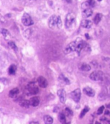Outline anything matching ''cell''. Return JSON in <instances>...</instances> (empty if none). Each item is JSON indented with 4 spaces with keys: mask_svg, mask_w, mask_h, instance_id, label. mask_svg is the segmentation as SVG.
<instances>
[{
    "mask_svg": "<svg viewBox=\"0 0 110 124\" xmlns=\"http://www.w3.org/2000/svg\"><path fill=\"white\" fill-rule=\"evenodd\" d=\"M107 124H110V120H108V122H107Z\"/></svg>",
    "mask_w": 110,
    "mask_h": 124,
    "instance_id": "obj_32",
    "label": "cell"
},
{
    "mask_svg": "<svg viewBox=\"0 0 110 124\" xmlns=\"http://www.w3.org/2000/svg\"><path fill=\"white\" fill-rule=\"evenodd\" d=\"M8 45H9L10 48L14 50V51H17V46L16 45L15 43L13 42V41H10L9 43H8Z\"/></svg>",
    "mask_w": 110,
    "mask_h": 124,
    "instance_id": "obj_25",
    "label": "cell"
},
{
    "mask_svg": "<svg viewBox=\"0 0 110 124\" xmlns=\"http://www.w3.org/2000/svg\"><path fill=\"white\" fill-rule=\"evenodd\" d=\"M92 24H93V23L90 20H88V19H84L80 23L81 26L85 28H90L92 26Z\"/></svg>",
    "mask_w": 110,
    "mask_h": 124,
    "instance_id": "obj_14",
    "label": "cell"
},
{
    "mask_svg": "<svg viewBox=\"0 0 110 124\" xmlns=\"http://www.w3.org/2000/svg\"><path fill=\"white\" fill-rule=\"evenodd\" d=\"M92 6L90 5V4L87 2H84L82 4L81 8H82V16L84 18H87L89 17L93 14V11L91 8Z\"/></svg>",
    "mask_w": 110,
    "mask_h": 124,
    "instance_id": "obj_2",
    "label": "cell"
},
{
    "mask_svg": "<svg viewBox=\"0 0 110 124\" xmlns=\"http://www.w3.org/2000/svg\"><path fill=\"white\" fill-rule=\"evenodd\" d=\"M75 21V16L73 13L68 14L65 18V26L66 28H71Z\"/></svg>",
    "mask_w": 110,
    "mask_h": 124,
    "instance_id": "obj_3",
    "label": "cell"
},
{
    "mask_svg": "<svg viewBox=\"0 0 110 124\" xmlns=\"http://www.w3.org/2000/svg\"><path fill=\"white\" fill-rule=\"evenodd\" d=\"M88 2L90 4V5L93 7L95 5V1L94 0H88Z\"/></svg>",
    "mask_w": 110,
    "mask_h": 124,
    "instance_id": "obj_28",
    "label": "cell"
},
{
    "mask_svg": "<svg viewBox=\"0 0 110 124\" xmlns=\"http://www.w3.org/2000/svg\"><path fill=\"white\" fill-rule=\"evenodd\" d=\"M1 33H2V35H3L5 37H8V36H9V35H10L9 31H8L7 29H5V28H3V29H2V30H1Z\"/></svg>",
    "mask_w": 110,
    "mask_h": 124,
    "instance_id": "obj_26",
    "label": "cell"
},
{
    "mask_svg": "<svg viewBox=\"0 0 110 124\" xmlns=\"http://www.w3.org/2000/svg\"><path fill=\"white\" fill-rule=\"evenodd\" d=\"M43 120H44V122L45 124H52L54 122L53 118L49 115H45L43 118Z\"/></svg>",
    "mask_w": 110,
    "mask_h": 124,
    "instance_id": "obj_20",
    "label": "cell"
},
{
    "mask_svg": "<svg viewBox=\"0 0 110 124\" xmlns=\"http://www.w3.org/2000/svg\"><path fill=\"white\" fill-rule=\"evenodd\" d=\"M30 106L32 107H37L39 106V102H40V100H39V97L38 96H34L32 98H30Z\"/></svg>",
    "mask_w": 110,
    "mask_h": 124,
    "instance_id": "obj_13",
    "label": "cell"
},
{
    "mask_svg": "<svg viewBox=\"0 0 110 124\" xmlns=\"http://www.w3.org/2000/svg\"><path fill=\"white\" fill-rule=\"evenodd\" d=\"M77 49V42L76 41H73L66 46L64 49L65 54H69L73 52H76Z\"/></svg>",
    "mask_w": 110,
    "mask_h": 124,
    "instance_id": "obj_8",
    "label": "cell"
},
{
    "mask_svg": "<svg viewBox=\"0 0 110 124\" xmlns=\"http://www.w3.org/2000/svg\"><path fill=\"white\" fill-rule=\"evenodd\" d=\"M21 21H22L23 24L26 26H31V25L34 24V21L32 20V17L27 13H24L23 15Z\"/></svg>",
    "mask_w": 110,
    "mask_h": 124,
    "instance_id": "obj_5",
    "label": "cell"
},
{
    "mask_svg": "<svg viewBox=\"0 0 110 124\" xmlns=\"http://www.w3.org/2000/svg\"><path fill=\"white\" fill-rule=\"evenodd\" d=\"M105 115H108V116H110V110H106V111H105Z\"/></svg>",
    "mask_w": 110,
    "mask_h": 124,
    "instance_id": "obj_29",
    "label": "cell"
},
{
    "mask_svg": "<svg viewBox=\"0 0 110 124\" xmlns=\"http://www.w3.org/2000/svg\"><path fill=\"white\" fill-rule=\"evenodd\" d=\"M16 71H17V67L14 64L10 65L8 69V74L10 75H15L16 73Z\"/></svg>",
    "mask_w": 110,
    "mask_h": 124,
    "instance_id": "obj_18",
    "label": "cell"
},
{
    "mask_svg": "<svg viewBox=\"0 0 110 124\" xmlns=\"http://www.w3.org/2000/svg\"><path fill=\"white\" fill-rule=\"evenodd\" d=\"M106 108H108V109H110V104H106Z\"/></svg>",
    "mask_w": 110,
    "mask_h": 124,
    "instance_id": "obj_31",
    "label": "cell"
},
{
    "mask_svg": "<svg viewBox=\"0 0 110 124\" xmlns=\"http://www.w3.org/2000/svg\"><path fill=\"white\" fill-rule=\"evenodd\" d=\"M79 69L81 71H89L91 70V66L88 64L82 63V64L80 65Z\"/></svg>",
    "mask_w": 110,
    "mask_h": 124,
    "instance_id": "obj_21",
    "label": "cell"
},
{
    "mask_svg": "<svg viewBox=\"0 0 110 124\" xmlns=\"http://www.w3.org/2000/svg\"><path fill=\"white\" fill-rule=\"evenodd\" d=\"M26 88H27L28 93L32 95L37 94L39 92V88L34 82H30L28 84Z\"/></svg>",
    "mask_w": 110,
    "mask_h": 124,
    "instance_id": "obj_7",
    "label": "cell"
},
{
    "mask_svg": "<svg viewBox=\"0 0 110 124\" xmlns=\"http://www.w3.org/2000/svg\"><path fill=\"white\" fill-rule=\"evenodd\" d=\"M30 124H39V122H35V121H32V122H30Z\"/></svg>",
    "mask_w": 110,
    "mask_h": 124,
    "instance_id": "obj_30",
    "label": "cell"
},
{
    "mask_svg": "<svg viewBox=\"0 0 110 124\" xmlns=\"http://www.w3.org/2000/svg\"><path fill=\"white\" fill-rule=\"evenodd\" d=\"M59 80L63 85H68V84H70V83L68 78L65 77L63 74H61L60 75L59 77Z\"/></svg>",
    "mask_w": 110,
    "mask_h": 124,
    "instance_id": "obj_16",
    "label": "cell"
},
{
    "mask_svg": "<svg viewBox=\"0 0 110 124\" xmlns=\"http://www.w3.org/2000/svg\"><path fill=\"white\" fill-rule=\"evenodd\" d=\"M77 42V49L76 52L77 53H80L81 52V50L85 47V42L84 41H82V39H77L76 40Z\"/></svg>",
    "mask_w": 110,
    "mask_h": 124,
    "instance_id": "obj_11",
    "label": "cell"
},
{
    "mask_svg": "<svg viewBox=\"0 0 110 124\" xmlns=\"http://www.w3.org/2000/svg\"><path fill=\"white\" fill-rule=\"evenodd\" d=\"M19 93V90L18 88L15 87V88H13V89H11V90L9 91V93H8V96H9V97H10V98H14L18 95Z\"/></svg>",
    "mask_w": 110,
    "mask_h": 124,
    "instance_id": "obj_15",
    "label": "cell"
},
{
    "mask_svg": "<svg viewBox=\"0 0 110 124\" xmlns=\"http://www.w3.org/2000/svg\"><path fill=\"white\" fill-rule=\"evenodd\" d=\"M57 95L59 97L60 102L64 104L66 100V93L64 89H61L57 91Z\"/></svg>",
    "mask_w": 110,
    "mask_h": 124,
    "instance_id": "obj_9",
    "label": "cell"
},
{
    "mask_svg": "<svg viewBox=\"0 0 110 124\" xmlns=\"http://www.w3.org/2000/svg\"><path fill=\"white\" fill-rule=\"evenodd\" d=\"M98 1H101L102 0H98Z\"/></svg>",
    "mask_w": 110,
    "mask_h": 124,
    "instance_id": "obj_35",
    "label": "cell"
},
{
    "mask_svg": "<svg viewBox=\"0 0 110 124\" xmlns=\"http://www.w3.org/2000/svg\"><path fill=\"white\" fill-rule=\"evenodd\" d=\"M37 83L38 85L42 88H45L48 86V81L44 77L40 76L37 78Z\"/></svg>",
    "mask_w": 110,
    "mask_h": 124,
    "instance_id": "obj_10",
    "label": "cell"
},
{
    "mask_svg": "<svg viewBox=\"0 0 110 124\" xmlns=\"http://www.w3.org/2000/svg\"><path fill=\"white\" fill-rule=\"evenodd\" d=\"M58 119L60 122L62 124H65L66 122V116L64 114V113H60L58 115Z\"/></svg>",
    "mask_w": 110,
    "mask_h": 124,
    "instance_id": "obj_19",
    "label": "cell"
},
{
    "mask_svg": "<svg viewBox=\"0 0 110 124\" xmlns=\"http://www.w3.org/2000/svg\"><path fill=\"white\" fill-rule=\"evenodd\" d=\"M103 77H104V73L99 70L94 71L90 75V79L93 80V81L101 80H102Z\"/></svg>",
    "mask_w": 110,
    "mask_h": 124,
    "instance_id": "obj_4",
    "label": "cell"
},
{
    "mask_svg": "<svg viewBox=\"0 0 110 124\" xmlns=\"http://www.w3.org/2000/svg\"><path fill=\"white\" fill-rule=\"evenodd\" d=\"M62 20L59 16L53 15L49 18L48 26L51 29H60L62 27Z\"/></svg>",
    "mask_w": 110,
    "mask_h": 124,
    "instance_id": "obj_1",
    "label": "cell"
},
{
    "mask_svg": "<svg viewBox=\"0 0 110 124\" xmlns=\"http://www.w3.org/2000/svg\"><path fill=\"white\" fill-rule=\"evenodd\" d=\"M70 124V122H68V123L66 122L65 124Z\"/></svg>",
    "mask_w": 110,
    "mask_h": 124,
    "instance_id": "obj_34",
    "label": "cell"
},
{
    "mask_svg": "<svg viewBox=\"0 0 110 124\" xmlns=\"http://www.w3.org/2000/svg\"><path fill=\"white\" fill-rule=\"evenodd\" d=\"M102 18V14H97L95 15L94 19H93V22H94L95 24H98L101 21Z\"/></svg>",
    "mask_w": 110,
    "mask_h": 124,
    "instance_id": "obj_22",
    "label": "cell"
},
{
    "mask_svg": "<svg viewBox=\"0 0 110 124\" xmlns=\"http://www.w3.org/2000/svg\"><path fill=\"white\" fill-rule=\"evenodd\" d=\"M89 111H90V108H89V107H88V106H85L84 109H82V111L80 112V115H79V118H82Z\"/></svg>",
    "mask_w": 110,
    "mask_h": 124,
    "instance_id": "obj_23",
    "label": "cell"
},
{
    "mask_svg": "<svg viewBox=\"0 0 110 124\" xmlns=\"http://www.w3.org/2000/svg\"><path fill=\"white\" fill-rule=\"evenodd\" d=\"M70 97H71L74 102L78 103L80 101V97H81V91L79 88L75 89L74 91L70 93Z\"/></svg>",
    "mask_w": 110,
    "mask_h": 124,
    "instance_id": "obj_6",
    "label": "cell"
},
{
    "mask_svg": "<svg viewBox=\"0 0 110 124\" xmlns=\"http://www.w3.org/2000/svg\"><path fill=\"white\" fill-rule=\"evenodd\" d=\"M95 124H101L100 122H95Z\"/></svg>",
    "mask_w": 110,
    "mask_h": 124,
    "instance_id": "obj_33",
    "label": "cell"
},
{
    "mask_svg": "<svg viewBox=\"0 0 110 124\" xmlns=\"http://www.w3.org/2000/svg\"><path fill=\"white\" fill-rule=\"evenodd\" d=\"M19 106L24 109H28L30 106V101L27 100H22L19 102Z\"/></svg>",
    "mask_w": 110,
    "mask_h": 124,
    "instance_id": "obj_17",
    "label": "cell"
},
{
    "mask_svg": "<svg viewBox=\"0 0 110 124\" xmlns=\"http://www.w3.org/2000/svg\"><path fill=\"white\" fill-rule=\"evenodd\" d=\"M104 110V106H101L97 110V115H101L103 113V111Z\"/></svg>",
    "mask_w": 110,
    "mask_h": 124,
    "instance_id": "obj_27",
    "label": "cell"
},
{
    "mask_svg": "<svg viewBox=\"0 0 110 124\" xmlns=\"http://www.w3.org/2000/svg\"><path fill=\"white\" fill-rule=\"evenodd\" d=\"M64 114L66 115V116L67 117H71L73 116V112L71 111V109H69V108H65V110H64Z\"/></svg>",
    "mask_w": 110,
    "mask_h": 124,
    "instance_id": "obj_24",
    "label": "cell"
},
{
    "mask_svg": "<svg viewBox=\"0 0 110 124\" xmlns=\"http://www.w3.org/2000/svg\"><path fill=\"white\" fill-rule=\"evenodd\" d=\"M83 92L86 95L90 96V97H93L95 94V91L92 87H86L83 89Z\"/></svg>",
    "mask_w": 110,
    "mask_h": 124,
    "instance_id": "obj_12",
    "label": "cell"
}]
</instances>
